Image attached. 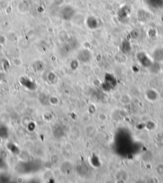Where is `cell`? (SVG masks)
Listing matches in <instances>:
<instances>
[{
    "label": "cell",
    "mask_w": 163,
    "mask_h": 183,
    "mask_svg": "<svg viewBox=\"0 0 163 183\" xmlns=\"http://www.w3.org/2000/svg\"><path fill=\"white\" fill-rule=\"evenodd\" d=\"M75 14V11L74 8L72 6H65L62 8L61 12V15L63 20L69 21L72 19L74 17Z\"/></svg>",
    "instance_id": "cell-1"
},
{
    "label": "cell",
    "mask_w": 163,
    "mask_h": 183,
    "mask_svg": "<svg viewBox=\"0 0 163 183\" xmlns=\"http://www.w3.org/2000/svg\"><path fill=\"white\" fill-rule=\"evenodd\" d=\"M137 58L139 62H140V63L142 65V66H143V67H150V66H151L152 63L151 59L149 58L148 56L143 52L139 53L137 55Z\"/></svg>",
    "instance_id": "cell-2"
},
{
    "label": "cell",
    "mask_w": 163,
    "mask_h": 183,
    "mask_svg": "<svg viewBox=\"0 0 163 183\" xmlns=\"http://www.w3.org/2000/svg\"><path fill=\"white\" fill-rule=\"evenodd\" d=\"M86 25L87 27L91 30H95L99 26V20L94 16L89 17L86 20Z\"/></svg>",
    "instance_id": "cell-3"
},
{
    "label": "cell",
    "mask_w": 163,
    "mask_h": 183,
    "mask_svg": "<svg viewBox=\"0 0 163 183\" xmlns=\"http://www.w3.org/2000/svg\"><path fill=\"white\" fill-rule=\"evenodd\" d=\"M152 57H153L155 62H163V49L157 48L155 49L153 54H152Z\"/></svg>",
    "instance_id": "cell-4"
},
{
    "label": "cell",
    "mask_w": 163,
    "mask_h": 183,
    "mask_svg": "<svg viewBox=\"0 0 163 183\" xmlns=\"http://www.w3.org/2000/svg\"><path fill=\"white\" fill-rule=\"evenodd\" d=\"M91 55L90 52L87 50H83L78 54V58H80L81 61L83 62H87L91 60Z\"/></svg>",
    "instance_id": "cell-5"
},
{
    "label": "cell",
    "mask_w": 163,
    "mask_h": 183,
    "mask_svg": "<svg viewBox=\"0 0 163 183\" xmlns=\"http://www.w3.org/2000/svg\"><path fill=\"white\" fill-rule=\"evenodd\" d=\"M129 14V9L127 6H124L118 12L119 17L122 19H125L128 17V14Z\"/></svg>",
    "instance_id": "cell-6"
},
{
    "label": "cell",
    "mask_w": 163,
    "mask_h": 183,
    "mask_svg": "<svg viewBox=\"0 0 163 183\" xmlns=\"http://www.w3.org/2000/svg\"><path fill=\"white\" fill-rule=\"evenodd\" d=\"M149 5L154 7H159L163 5V0H147Z\"/></svg>",
    "instance_id": "cell-7"
},
{
    "label": "cell",
    "mask_w": 163,
    "mask_h": 183,
    "mask_svg": "<svg viewBox=\"0 0 163 183\" xmlns=\"http://www.w3.org/2000/svg\"><path fill=\"white\" fill-rule=\"evenodd\" d=\"M121 49L122 51L124 52H128L130 49V44L129 43V42L127 41H124L122 42L121 44Z\"/></svg>",
    "instance_id": "cell-8"
},
{
    "label": "cell",
    "mask_w": 163,
    "mask_h": 183,
    "mask_svg": "<svg viewBox=\"0 0 163 183\" xmlns=\"http://www.w3.org/2000/svg\"><path fill=\"white\" fill-rule=\"evenodd\" d=\"M156 172L157 175L160 176H163V164L159 163L156 167Z\"/></svg>",
    "instance_id": "cell-9"
},
{
    "label": "cell",
    "mask_w": 163,
    "mask_h": 183,
    "mask_svg": "<svg viewBox=\"0 0 163 183\" xmlns=\"http://www.w3.org/2000/svg\"><path fill=\"white\" fill-rule=\"evenodd\" d=\"M28 5L24 2H21L19 5V10L21 12H26L28 11Z\"/></svg>",
    "instance_id": "cell-10"
},
{
    "label": "cell",
    "mask_w": 163,
    "mask_h": 183,
    "mask_svg": "<svg viewBox=\"0 0 163 183\" xmlns=\"http://www.w3.org/2000/svg\"><path fill=\"white\" fill-rule=\"evenodd\" d=\"M88 128H89V129H90V131H89V132H87V136H91V135H93V136H94V134H95V130H94L95 129H94L92 126H90V127L89 126Z\"/></svg>",
    "instance_id": "cell-11"
},
{
    "label": "cell",
    "mask_w": 163,
    "mask_h": 183,
    "mask_svg": "<svg viewBox=\"0 0 163 183\" xmlns=\"http://www.w3.org/2000/svg\"><path fill=\"white\" fill-rule=\"evenodd\" d=\"M53 2L56 6H61L64 2V0H53Z\"/></svg>",
    "instance_id": "cell-12"
},
{
    "label": "cell",
    "mask_w": 163,
    "mask_h": 183,
    "mask_svg": "<svg viewBox=\"0 0 163 183\" xmlns=\"http://www.w3.org/2000/svg\"><path fill=\"white\" fill-rule=\"evenodd\" d=\"M161 70H162V71H163V63H162V65H161Z\"/></svg>",
    "instance_id": "cell-13"
}]
</instances>
